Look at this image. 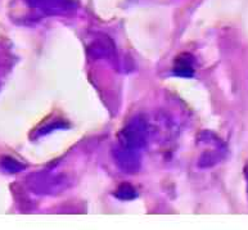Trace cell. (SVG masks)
I'll return each instance as SVG.
<instances>
[{
	"label": "cell",
	"instance_id": "277c9868",
	"mask_svg": "<svg viewBox=\"0 0 248 230\" xmlns=\"http://www.w3.org/2000/svg\"><path fill=\"white\" fill-rule=\"evenodd\" d=\"M27 3L45 15H66L78 8L75 0H27Z\"/></svg>",
	"mask_w": 248,
	"mask_h": 230
},
{
	"label": "cell",
	"instance_id": "6da1fadb",
	"mask_svg": "<svg viewBox=\"0 0 248 230\" xmlns=\"http://www.w3.org/2000/svg\"><path fill=\"white\" fill-rule=\"evenodd\" d=\"M27 185L33 193L54 196L66 190L70 186V180L62 174L35 172L27 178Z\"/></svg>",
	"mask_w": 248,
	"mask_h": 230
},
{
	"label": "cell",
	"instance_id": "52a82bcc",
	"mask_svg": "<svg viewBox=\"0 0 248 230\" xmlns=\"http://www.w3.org/2000/svg\"><path fill=\"white\" fill-rule=\"evenodd\" d=\"M115 196L121 200H131L138 197V192L131 184L124 183L116 189Z\"/></svg>",
	"mask_w": 248,
	"mask_h": 230
},
{
	"label": "cell",
	"instance_id": "ba28073f",
	"mask_svg": "<svg viewBox=\"0 0 248 230\" xmlns=\"http://www.w3.org/2000/svg\"><path fill=\"white\" fill-rule=\"evenodd\" d=\"M0 165H1V167H3L7 172H13V174L19 172V171H22L26 169L25 165L18 162V161H16L15 158H12V157H4L3 160H1V162H0Z\"/></svg>",
	"mask_w": 248,
	"mask_h": 230
},
{
	"label": "cell",
	"instance_id": "3957f363",
	"mask_svg": "<svg viewBox=\"0 0 248 230\" xmlns=\"http://www.w3.org/2000/svg\"><path fill=\"white\" fill-rule=\"evenodd\" d=\"M113 158L117 167L125 174L133 175L140 170L141 157L139 149L130 148L119 143L113 148Z\"/></svg>",
	"mask_w": 248,
	"mask_h": 230
},
{
	"label": "cell",
	"instance_id": "9c48e42d",
	"mask_svg": "<svg viewBox=\"0 0 248 230\" xmlns=\"http://www.w3.org/2000/svg\"><path fill=\"white\" fill-rule=\"evenodd\" d=\"M247 180H248V169H247Z\"/></svg>",
	"mask_w": 248,
	"mask_h": 230
},
{
	"label": "cell",
	"instance_id": "7a4b0ae2",
	"mask_svg": "<svg viewBox=\"0 0 248 230\" xmlns=\"http://www.w3.org/2000/svg\"><path fill=\"white\" fill-rule=\"evenodd\" d=\"M148 141V126L140 116L134 117L119 134V143L134 149H143Z\"/></svg>",
	"mask_w": 248,
	"mask_h": 230
},
{
	"label": "cell",
	"instance_id": "5b68a950",
	"mask_svg": "<svg viewBox=\"0 0 248 230\" xmlns=\"http://www.w3.org/2000/svg\"><path fill=\"white\" fill-rule=\"evenodd\" d=\"M174 74L182 77H192L194 68H193V57L190 54L183 53L175 60Z\"/></svg>",
	"mask_w": 248,
	"mask_h": 230
},
{
	"label": "cell",
	"instance_id": "8992f818",
	"mask_svg": "<svg viewBox=\"0 0 248 230\" xmlns=\"http://www.w3.org/2000/svg\"><path fill=\"white\" fill-rule=\"evenodd\" d=\"M113 50V44L108 37H102L94 41L89 46V56L92 58H104V57L111 56Z\"/></svg>",
	"mask_w": 248,
	"mask_h": 230
}]
</instances>
